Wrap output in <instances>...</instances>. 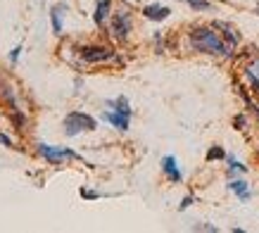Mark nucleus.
Returning <instances> with one entry per match:
<instances>
[{"label": "nucleus", "mask_w": 259, "mask_h": 233, "mask_svg": "<svg viewBox=\"0 0 259 233\" xmlns=\"http://www.w3.org/2000/svg\"><path fill=\"white\" fill-rule=\"evenodd\" d=\"M212 26H214V29H217V31H224V33H219V36H221V38H224V41H226V43H228V46H231V48H233V46H236V43H238V41H240V36H238V31H236V29H233V26H231V24H226V22H214Z\"/></svg>", "instance_id": "6e6552de"}, {"label": "nucleus", "mask_w": 259, "mask_h": 233, "mask_svg": "<svg viewBox=\"0 0 259 233\" xmlns=\"http://www.w3.org/2000/svg\"><path fill=\"white\" fill-rule=\"evenodd\" d=\"M131 12L128 10H119L117 15H112V36L117 41H126L131 33Z\"/></svg>", "instance_id": "39448f33"}, {"label": "nucleus", "mask_w": 259, "mask_h": 233, "mask_svg": "<svg viewBox=\"0 0 259 233\" xmlns=\"http://www.w3.org/2000/svg\"><path fill=\"white\" fill-rule=\"evenodd\" d=\"M79 57L88 64H100V62H112L117 60V53L110 46H81Z\"/></svg>", "instance_id": "7ed1b4c3"}, {"label": "nucleus", "mask_w": 259, "mask_h": 233, "mask_svg": "<svg viewBox=\"0 0 259 233\" xmlns=\"http://www.w3.org/2000/svg\"><path fill=\"white\" fill-rule=\"evenodd\" d=\"M102 119H105V122H110L114 129H119V131H128V124H131V116L121 114V112H117V109L105 112V114H102Z\"/></svg>", "instance_id": "423d86ee"}, {"label": "nucleus", "mask_w": 259, "mask_h": 233, "mask_svg": "<svg viewBox=\"0 0 259 233\" xmlns=\"http://www.w3.org/2000/svg\"><path fill=\"white\" fill-rule=\"evenodd\" d=\"M233 126H236V129H240V131H243L245 126H247V119H245V114H238L236 119H233Z\"/></svg>", "instance_id": "a211bd4d"}, {"label": "nucleus", "mask_w": 259, "mask_h": 233, "mask_svg": "<svg viewBox=\"0 0 259 233\" xmlns=\"http://www.w3.org/2000/svg\"><path fill=\"white\" fill-rule=\"evenodd\" d=\"M226 157V152H224V148H219V145H214L209 152H207V160L212 162V160H224Z\"/></svg>", "instance_id": "dca6fc26"}, {"label": "nucleus", "mask_w": 259, "mask_h": 233, "mask_svg": "<svg viewBox=\"0 0 259 233\" xmlns=\"http://www.w3.org/2000/svg\"><path fill=\"white\" fill-rule=\"evenodd\" d=\"M252 109H254V112H257V116H259V105H254V107H252Z\"/></svg>", "instance_id": "5701e85b"}, {"label": "nucleus", "mask_w": 259, "mask_h": 233, "mask_svg": "<svg viewBox=\"0 0 259 233\" xmlns=\"http://www.w3.org/2000/svg\"><path fill=\"white\" fill-rule=\"evenodd\" d=\"M188 38L193 50H197V53L221 55V57H231L233 55V48L221 38L214 26H195V29H190Z\"/></svg>", "instance_id": "f257e3e1"}, {"label": "nucleus", "mask_w": 259, "mask_h": 233, "mask_svg": "<svg viewBox=\"0 0 259 233\" xmlns=\"http://www.w3.org/2000/svg\"><path fill=\"white\" fill-rule=\"evenodd\" d=\"M19 55H22V46L12 48V53H10V62H12V64H17V60H19Z\"/></svg>", "instance_id": "6ab92c4d"}, {"label": "nucleus", "mask_w": 259, "mask_h": 233, "mask_svg": "<svg viewBox=\"0 0 259 233\" xmlns=\"http://www.w3.org/2000/svg\"><path fill=\"white\" fill-rule=\"evenodd\" d=\"M81 195H83L86 200H95V198H98V193H95V190H88V188H83V190H81Z\"/></svg>", "instance_id": "aec40b11"}, {"label": "nucleus", "mask_w": 259, "mask_h": 233, "mask_svg": "<svg viewBox=\"0 0 259 233\" xmlns=\"http://www.w3.org/2000/svg\"><path fill=\"white\" fill-rule=\"evenodd\" d=\"M0 143H3V145H8V148H12V140H10L5 133H0Z\"/></svg>", "instance_id": "4be33fe9"}, {"label": "nucleus", "mask_w": 259, "mask_h": 233, "mask_svg": "<svg viewBox=\"0 0 259 233\" xmlns=\"http://www.w3.org/2000/svg\"><path fill=\"white\" fill-rule=\"evenodd\" d=\"M95 126H98V122L91 114H86V112H69L64 116V133L69 138L71 136H79L81 131H95Z\"/></svg>", "instance_id": "f03ea898"}, {"label": "nucleus", "mask_w": 259, "mask_h": 233, "mask_svg": "<svg viewBox=\"0 0 259 233\" xmlns=\"http://www.w3.org/2000/svg\"><path fill=\"white\" fill-rule=\"evenodd\" d=\"M257 71H259V67H257Z\"/></svg>", "instance_id": "b1692460"}, {"label": "nucleus", "mask_w": 259, "mask_h": 233, "mask_svg": "<svg viewBox=\"0 0 259 233\" xmlns=\"http://www.w3.org/2000/svg\"><path fill=\"white\" fill-rule=\"evenodd\" d=\"M247 79H250V84H252V91H254V95L259 98V76H254V71L247 69Z\"/></svg>", "instance_id": "f3484780"}, {"label": "nucleus", "mask_w": 259, "mask_h": 233, "mask_svg": "<svg viewBox=\"0 0 259 233\" xmlns=\"http://www.w3.org/2000/svg\"><path fill=\"white\" fill-rule=\"evenodd\" d=\"M169 15H171V10L164 8V5H159V3L143 8V17H145V19H150V22H164Z\"/></svg>", "instance_id": "0eeeda50"}, {"label": "nucleus", "mask_w": 259, "mask_h": 233, "mask_svg": "<svg viewBox=\"0 0 259 233\" xmlns=\"http://www.w3.org/2000/svg\"><path fill=\"white\" fill-rule=\"evenodd\" d=\"M64 5H55V8L50 10V24H53V33L60 36L62 33V17H64Z\"/></svg>", "instance_id": "9b49d317"}, {"label": "nucleus", "mask_w": 259, "mask_h": 233, "mask_svg": "<svg viewBox=\"0 0 259 233\" xmlns=\"http://www.w3.org/2000/svg\"><path fill=\"white\" fill-rule=\"evenodd\" d=\"M228 188H231V190H233V193H236V195H238V198H240V200H243V202H247V200H250V186H247V183H245L243 179L231 181V183H228Z\"/></svg>", "instance_id": "f8f14e48"}, {"label": "nucleus", "mask_w": 259, "mask_h": 233, "mask_svg": "<svg viewBox=\"0 0 259 233\" xmlns=\"http://www.w3.org/2000/svg\"><path fill=\"white\" fill-rule=\"evenodd\" d=\"M38 155L43 160H48L50 164H62L67 160H81L79 152H74L69 148H55V145H48V143H38Z\"/></svg>", "instance_id": "20e7f679"}, {"label": "nucleus", "mask_w": 259, "mask_h": 233, "mask_svg": "<svg viewBox=\"0 0 259 233\" xmlns=\"http://www.w3.org/2000/svg\"><path fill=\"white\" fill-rule=\"evenodd\" d=\"M183 3H188L193 10H197V12H204V10H209L212 5L207 3V0H183Z\"/></svg>", "instance_id": "4468645a"}, {"label": "nucleus", "mask_w": 259, "mask_h": 233, "mask_svg": "<svg viewBox=\"0 0 259 233\" xmlns=\"http://www.w3.org/2000/svg\"><path fill=\"white\" fill-rule=\"evenodd\" d=\"M107 107H114L117 112H121V114H128V116L134 114V112H131V105H128V100H126L124 95H119L117 100H110V102H107Z\"/></svg>", "instance_id": "ddd939ff"}, {"label": "nucleus", "mask_w": 259, "mask_h": 233, "mask_svg": "<svg viewBox=\"0 0 259 233\" xmlns=\"http://www.w3.org/2000/svg\"><path fill=\"white\" fill-rule=\"evenodd\" d=\"M110 12H112V0H98V5H95V15H93V22L98 24V26H102V24L107 22Z\"/></svg>", "instance_id": "9d476101"}, {"label": "nucleus", "mask_w": 259, "mask_h": 233, "mask_svg": "<svg viewBox=\"0 0 259 233\" xmlns=\"http://www.w3.org/2000/svg\"><path fill=\"white\" fill-rule=\"evenodd\" d=\"M162 171L166 174V179L174 181V183H179L183 176H181V171H179V164H176V160H174L171 155H166L164 160H162Z\"/></svg>", "instance_id": "1a4fd4ad"}, {"label": "nucleus", "mask_w": 259, "mask_h": 233, "mask_svg": "<svg viewBox=\"0 0 259 233\" xmlns=\"http://www.w3.org/2000/svg\"><path fill=\"white\" fill-rule=\"evenodd\" d=\"M190 202H193V198H190V195H188V198H183V200H181V205H179V210H188Z\"/></svg>", "instance_id": "412c9836"}, {"label": "nucleus", "mask_w": 259, "mask_h": 233, "mask_svg": "<svg viewBox=\"0 0 259 233\" xmlns=\"http://www.w3.org/2000/svg\"><path fill=\"white\" fill-rule=\"evenodd\" d=\"M236 171H247V167H245V164H240L238 160H233V157H228V174L233 176Z\"/></svg>", "instance_id": "2eb2a0df"}]
</instances>
